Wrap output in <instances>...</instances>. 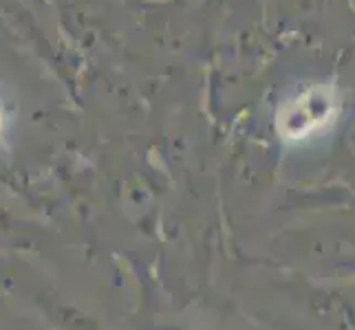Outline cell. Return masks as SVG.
Returning a JSON list of instances; mask_svg holds the SVG:
<instances>
[{"instance_id":"obj_1","label":"cell","mask_w":355,"mask_h":330,"mask_svg":"<svg viewBox=\"0 0 355 330\" xmlns=\"http://www.w3.org/2000/svg\"><path fill=\"white\" fill-rule=\"evenodd\" d=\"M331 97H324L320 91H313L307 97H302L298 104H293L285 117L280 119V132L285 130L287 139H304L307 134L318 130L327 121H331L334 106H331Z\"/></svg>"}]
</instances>
